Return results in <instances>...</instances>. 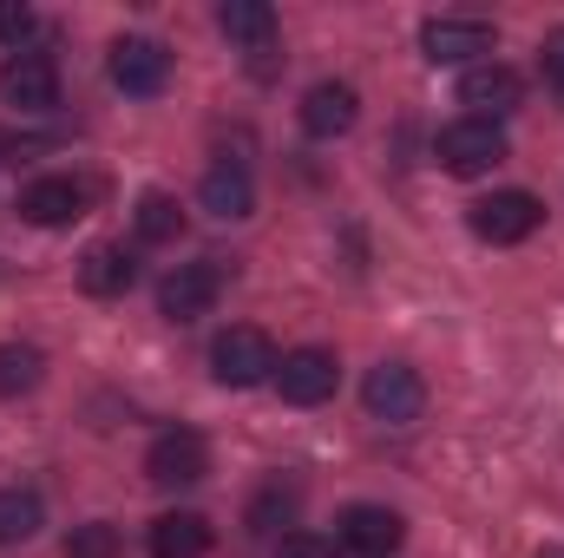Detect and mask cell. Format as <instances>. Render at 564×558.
Listing matches in <instances>:
<instances>
[{"label": "cell", "mask_w": 564, "mask_h": 558, "mask_svg": "<svg viewBox=\"0 0 564 558\" xmlns=\"http://www.w3.org/2000/svg\"><path fill=\"white\" fill-rule=\"evenodd\" d=\"M210 368H217V382L224 388H257V382H276V342L263 335V329H224L217 342H210Z\"/></svg>", "instance_id": "1"}, {"label": "cell", "mask_w": 564, "mask_h": 558, "mask_svg": "<svg viewBox=\"0 0 564 558\" xmlns=\"http://www.w3.org/2000/svg\"><path fill=\"white\" fill-rule=\"evenodd\" d=\"M144 473H151L158 486H197V480L210 473V447H204V433H191V427L158 433L151 453H144Z\"/></svg>", "instance_id": "9"}, {"label": "cell", "mask_w": 564, "mask_h": 558, "mask_svg": "<svg viewBox=\"0 0 564 558\" xmlns=\"http://www.w3.org/2000/svg\"><path fill=\"white\" fill-rule=\"evenodd\" d=\"M139 282V264H132V250H119V244H93L86 257H79V289L86 296H126Z\"/></svg>", "instance_id": "16"}, {"label": "cell", "mask_w": 564, "mask_h": 558, "mask_svg": "<svg viewBox=\"0 0 564 558\" xmlns=\"http://www.w3.org/2000/svg\"><path fill=\"white\" fill-rule=\"evenodd\" d=\"M0 106H13V112H53L59 106V66H53V53H13L0 66Z\"/></svg>", "instance_id": "5"}, {"label": "cell", "mask_w": 564, "mask_h": 558, "mask_svg": "<svg viewBox=\"0 0 564 558\" xmlns=\"http://www.w3.org/2000/svg\"><path fill=\"white\" fill-rule=\"evenodd\" d=\"M40 375H46V355H40L33 342H0V401L33 395Z\"/></svg>", "instance_id": "19"}, {"label": "cell", "mask_w": 564, "mask_h": 558, "mask_svg": "<svg viewBox=\"0 0 564 558\" xmlns=\"http://www.w3.org/2000/svg\"><path fill=\"white\" fill-rule=\"evenodd\" d=\"M289 513H295V486H270V493L250 506V526H257V533H270V526L289 519Z\"/></svg>", "instance_id": "23"}, {"label": "cell", "mask_w": 564, "mask_h": 558, "mask_svg": "<svg viewBox=\"0 0 564 558\" xmlns=\"http://www.w3.org/2000/svg\"><path fill=\"white\" fill-rule=\"evenodd\" d=\"M197 204L210 211V217H250L257 211V184H250V164H237V158H217L210 171H204V184H197Z\"/></svg>", "instance_id": "13"}, {"label": "cell", "mask_w": 564, "mask_h": 558, "mask_svg": "<svg viewBox=\"0 0 564 558\" xmlns=\"http://www.w3.org/2000/svg\"><path fill=\"white\" fill-rule=\"evenodd\" d=\"M66 558H119V526H106V519H93V526H73Z\"/></svg>", "instance_id": "22"}, {"label": "cell", "mask_w": 564, "mask_h": 558, "mask_svg": "<svg viewBox=\"0 0 564 558\" xmlns=\"http://www.w3.org/2000/svg\"><path fill=\"white\" fill-rule=\"evenodd\" d=\"M210 552V519L204 513H158L151 519V558H204Z\"/></svg>", "instance_id": "17"}, {"label": "cell", "mask_w": 564, "mask_h": 558, "mask_svg": "<svg viewBox=\"0 0 564 558\" xmlns=\"http://www.w3.org/2000/svg\"><path fill=\"white\" fill-rule=\"evenodd\" d=\"M361 401H368V415L388 420V427H414L421 408H426V382L408 368V362H381V368H368Z\"/></svg>", "instance_id": "2"}, {"label": "cell", "mask_w": 564, "mask_h": 558, "mask_svg": "<svg viewBox=\"0 0 564 558\" xmlns=\"http://www.w3.org/2000/svg\"><path fill=\"white\" fill-rule=\"evenodd\" d=\"M217 296H224V264H217V257H204V264H177L171 277L158 282V309H164L171 322H197V315H210Z\"/></svg>", "instance_id": "3"}, {"label": "cell", "mask_w": 564, "mask_h": 558, "mask_svg": "<svg viewBox=\"0 0 564 558\" xmlns=\"http://www.w3.org/2000/svg\"><path fill=\"white\" fill-rule=\"evenodd\" d=\"M112 86L132 93V99H158L171 86V53L158 40H144V33L112 40Z\"/></svg>", "instance_id": "6"}, {"label": "cell", "mask_w": 564, "mask_h": 558, "mask_svg": "<svg viewBox=\"0 0 564 558\" xmlns=\"http://www.w3.org/2000/svg\"><path fill=\"white\" fill-rule=\"evenodd\" d=\"M79 211H86V191H79L73 178H33V184L20 191V217H26V224H40V230L73 224Z\"/></svg>", "instance_id": "15"}, {"label": "cell", "mask_w": 564, "mask_h": 558, "mask_svg": "<svg viewBox=\"0 0 564 558\" xmlns=\"http://www.w3.org/2000/svg\"><path fill=\"white\" fill-rule=\"evenodd\" d=\"M440 164L453 171V178H479V171H492L499 158H506V132L492 126V119H459V126H446L440 132Z\"/></svg>", "instance_id": "7"}, {"label": "cell", "mask_w": 564, "mask_h": 558, "mask_svg": "<svg viewBox=\"0 0 564 558\" xmlns=\"http://www.w3.org/2000/svg\"><path fill=\"white\" fill-rule=\"evenodd\" d=\"M26 26H33V13H26L20 0H0V40H13V46H20V33H26Z\"/></svg>", "instance_id": "25"}, {"label": "cell", "mask_w": 564, "mask_h": 558, "mask_svg": "<svg viewBox=\"0 0 564 558\" xmlns=\"http://www.w3.org/2000/svg\"><path fill=\"white\" fill-rule=\"evenodd\" d=\"M217 26L230 40H243V46H270L276 40V7L270 0H224L217 7Z\"/></svg>", "instance_id": "18"}, {"label": "cell", "mask_w": 564, "mask_h": 558, "mask_svg": "<svg viewBox=\"0 0 564 558\" xmlns=\"http://www.w3.org/2000/svg\"><path fill=\"white\" fill-rule=\"evenodd\" d=\"M421 53L433 66H459L473 53H492V20H459V13H440L421 26Z\"/></svg>", "instance_id": "10"}, {"label": "cell", "mask_w": 564, "mask_h": 558, "mask_svg": "<svg viewBox=\"0 0 564 558\" xmlns=\"http://www.w3.org/2000/svg\"><path fill=\"white\" fill-rule=\"evenodd\" d=\"M335 382H341V362L328 348H295L276 362V388L289 408H322L335 395Z\"/></svg>", "instance_id": "8"}, {"label": "cell", "mask_w": 564, "mask_h": 558, "mask_svg": "<svg viewBox=\"0 0 564 558\" xmlns=\"http://www.w3.org/2000/svg\"><path fill=\"white\" fill-rule=\"evenodd\" d=\"M519 99H525V79L512 66H473L459 79V106H473V119H492L499 126V112H512Z\"/></svg>", "instance_id": "14"}, {"label": "cell", "mask_w": 564, "mask_h": 558, "mask_svg": "<svg viewBox=\"0 0 564 558\" xmlns=\"http://www.w3.org/2000/svg\"><path fill=\"white\" fill-rule=\"evenodd\" d=\"M545 79L564 93V26L558 33H545Z\"/></svg>", "instance_id": "26"}, {"label": "cell", "mask_w": 564, "mask_h": 558, "mask_svg": "<svg viewBox=\"0 0 564 558\" xmlns=\"http://www.w3.org/2000/svg\"><path fill=\"white\" fill-rule=\"evenodd\" d=\"M40 526H46V506H40V493H26V486H7V493H0V546H26Z\"/></svg>", "instance_id": "20"}, {"label": "cell", "mask_w": 564, "mask_h": 558, "mask_svg": "<svg viewBox=\"0 0 564 558\" xmlns=\"http://www.w3.org/2000/svg\"><path fill=\"white\" fill-rule=\"evenodd\" d=\"M276 558H335V546H328V539H315V533H289Z\"/></svg>", "instance_id": "24"}, {"label": "cell", "mask_w": 564, "mask_h": 558, "mask_svg": "<svg viewBox=\"0 0 564 558\" xmlns=\"http://www.w3.org/2000/svg\"><path fill=\"white\" fill-rule=\"evenodd\" d=\"M539 224H545V204L532 191H492L473 204V237H486V244H525Z\"/></svg>", "instance_id": "4"}, {"label": "cell", "mask_w": 564, "mask_h": 558, "mask_svg": "<svg viewBox=\"0 0 564 558\" xmlns=\"http://www.w3.org/2000/svg\"><path fill=\"white\" fill-rule=\"evenodd\" d=\"M401 539H408V526H401V513H388V506H348V513H341V546H348V552L394 558Z\"/></svg>", "instance_id": "12"}, {"label": "cell", "mask_w": 564, "mask_h": 558, "mask_svg": "<svg viewBox=\"0 0 564 558\" xmlns=\"http://www.w3.org/2000/svg\"><path fill=\"white\" fill-rule=\"evenodd\" d=\"M139 237L144 244H177V237H184V211H177V197L144 191L139 197Z\"/></svg>", "instance_id": "21"}, {"label": "cell", "mask_w": 564, "mask_h": 558, "mask_svg": "<svg viewBox=\"0 0 564 558\" xmlns=\"http://www.w3.org/2000/svg\"><path fill=\"white\" fill-rule=\"evenodd\" d=\"M355 119H361V93H355L348 79L308 86V99H302V132H308V139H341Z\"/></svg>", "instance_id": "11"}]
</instances>
